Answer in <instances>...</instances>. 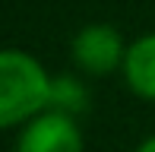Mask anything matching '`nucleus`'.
Segmentation results:
<instances>
[{
    "instance_id": "1",
    "label": "nucleus",
    "mask_w": 155,
    "mask_h": 152,
    "mask_svg": "<svg viewBox=\"0 0 155 152\" xmlns=\"http://www.w3.org/2000/svg\"><path fill=\"white\" fill-rule=\"evenodd\" d=\"M51 76L25 51H0V130L32 121L48 108Z\"/></svg>"
},
{
    "instance_id": "2",
    "label": "nucleus",
    "mask_w": 155,
    "mask_h": 152,
    "mask_svg": "<svg viewBox=\"0 0 155 152\" xmlns=\"http://www.w3.org/2000/svg\"><path fill=\"white\" fill-rule=\"evenodd\" d=\"M124 57L127 51L114 25L92 22L86 29H79L73 38V60L89 76H108L111 70H117L124 64Z\"/></svg>"
},
{
    "instance_id": "3",
    "label": "nucleus",
    "mask_w": 155,
    "mask_h": 152,
    "mask_svg": "<svg viewBox=\"0 0 155 152\" xmlns=\"http://www.w3.org/2000/svg\"><path fill=\"white\" fill-rule=\"evenodd\" d=\"M16 152H82V136L70 114L41 111L22 130Z\"/></svg>"
},
{
    "instance_id": "4",
    "label": "nucleus",
    "mask_w": 155,
    "mask_h": 152,
    "mask_svg": "<svg viewBox=\"0 0 155 152\" xmlns=\"http://www.w3.org/2000/svg\"><path fill=\"white\" fill-rule=\"evenodd\" d=\"M124 76H127V82H130V89L136 95L155 101V32L136 38L127 48Z\"/></svg>"
},
{
    "instance_id": "5",
    "label": "nucleus",
    "mask_w": 155,
    "mask_h": 152,
    "mask_svg": "<svg viewBox=\"0 0 155 152\" xmlns=\"http://www.w3.org/2000/svg\"><path fill=\"white\" fill-rule=\"evenodd\" d=\"M89 108V89L73 76H54L51 79V92H48V108L45 111H60V114H82Z\"/></svg>"
},
{
    "instance_id": "6",
    "label": "nucleus",
    "mask_w": 155,
    "mask_h": 152,
    "mask_svg": "<svg viewBox=\"0 0 155 152\" xmlns=\"http://www.w3.org/2000/svg\"><path fill=\"white\" fill-rule=\"evenodd\" d=\"M136 152H155V136H149V140L143 143V146H139Z\"/></svg>"
}]
</instances>
